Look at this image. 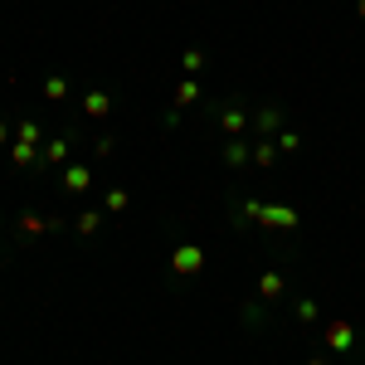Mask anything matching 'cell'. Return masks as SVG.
Masks as SVG:
<instances>
[{
    "instance_id": "6da1fadb",
    "label": "cell",
    "mask_w": 365,
    "mask_h": 365,
    "mask_svg": "<svg viewBox=\"0 0 365 365\" xmlns=\"http://www.w3.org/2000/svg\"><path fill=\"white\" fill-rule=\"evenodd\" d=\"M327 351H331V356H346V361H356L365 351V336L356 331L351 317H331V322H327Z\"/></svg>"
},
{
    "instance_id": "7a4b0ae2",
    "label": "cell",
    "mask_w": 365,
    "mask_h": 365,
    "mask_svg": "<svg viewBox=\"0 0 365 365\" xmlns=\"http://www.w3.org/2000/svg\"><path fill=\"white\" fill-rule=\"evenodd\" d=\"M210 113H215V122H220V132H225V137H239V132L249 127V103H239V98L210 103Z\"/></svg>"
},
{
    "instance_id": "3957f363",
    "label": "cell",
    "mask_w": 365,
    "mask_h": 365,
    "mask_svg": "<svg viewBox=\"0 0 365 365\" xmlns=\"http://www.w3.org/2000/svg\"><path fill=\"white\" fill-rule=\"evenodd\" d=\"M253 297H258L263 307H278L282 297H287V273H282V268H263V273H258V287H253Z\"/></svg>"
},
{
    "instance_id": "277c9868",
    "label": "cell",
    "mask_w": 365,
    "mask_h": 365,
    "mask_svg": "<svg viewBox=\"0 0 365 365\" xmlns=\"http://www.w3.org/2000/svg\"><path fill=\"white\" fill-rule=\"evenodd\" d=\"M200 268H205V249L200 244H180L170 253V278H195Z\"/></svg>"
},
{
    "instance_id": "5b68a950",
    "label": "cell",
    "mask_w": 365,
    "mask_h": 365,
    "mask_svg": "<svg viewBox=\"0 0 365 365\" xmlns=\"http://www.w3.org/2000/svg\"><path fill=\"white\" fill-rule=\"evenodd\" d=\"M258 220H263V200H244V195H234V205H229V225L244 234V229L258 225Z\"/></svg>"
},
{
    "instance_id": "8992f818",
    "label": "cell",
    "mask_w": 365,
    "mask_h": 365,
    "mask_svg": "<svg viewBox=\"0 0 365 365\" xmlns=\"http://www.w3.org/2000/svg\"><path fill=\"white\" fill-rule=\"evenodd\" d=\"M258 225H268V229H287V234H292V229H297V210H292V205H263V220H258Z\"/></svg>"
},
{
    "instance_id": "52a82bcc",
    "label": "cell",
    "mask_w": 365,
    "mask_h": 365,
    "mask_svg": "<svg viewBox=\"0 0 365 365\" xmlns=\"http://www.w3.org/2000/svg\"><path fill=\"white\" fill-rule=\"evenodd\" d=\"M68 151H73V137L44 141V146H39V170H44V166H63V161H68Z\"/></svg>"
},
{
    "instance_id": "ba28073f",
    "label": "cell",
    "mask_w": 365,
    "mask_h": 365,
    "mask_svg": "<svg viewBox=\"0 0 365 365\" xmlns=\"http://www.w3.org/2000/svg\"><path fill=\"white\" fill-rule=\"evenodd\" d=\"M220 156H225V166H234V170H244L253 161V146L249 141H239V137H229L225 146H220Z\"/></svg>"
},
{
    "instance_id": "9c48e42d",
    "label": "cell",
    "mask_w": 365,
    "mask_h": 365,
    "mask_svg": "<svg viewBox=\"0 0 365 365\" xmlns=\"http://www.w3.org/2000/svg\"><path fill=\"white\" fill-rule=\"evenodd\" d=\"M253 122H258V132L268 137V132H278L282 122H287V113H282L278 103H263V108H253Z\"/></svg>"
},
{
    "instance_id": "30bf717a",
    "label": "cell",
    "mask_w": 365,
    "mask_h": 365,
    "mask_svg": "<svg viewBox=\"0 0 365 365\" xmlns=\"http://www.w3.org/2000/svg\"><path fill=\"white\" fill-rule=\"evenodd\" d=\"M88 185H93V170H88L83 161H73V166L63 170V190H68V195H83Z\"/></svg>"
},
{
    "instance_id": "8fae6325",
    "label": "cell",
    "mask_w": 365,
    "mask_h": 365,
    "mask_svg": "<svg viewBox=\"0 0 365 365\" xmlns=\"http://www.w3.org/2000/svg\"><path fill=\"white\" fill-rule=\"evenodd\" d=\"M190 103H200V83L195 78H185V83L170 93V108H190Z\"/></svg>"
},
{
    "instance_id": "7c38bea8",
    "label": "cell",
    "mask_w": 365,
    "mask_h": 365,
    "mask_svg": "<svg viewBox=\"0 0 365 365\" xmlns=\"http://www.w3.org/2000/svg\"><path fill=\"white\" fill-rule=\"evenodd\" d=\"M273 161H278V141L258 137L253 141V166H273Z\"/></svg>"
},
{
    "instance_id": "4fadbf2b",
    "label": "cell",
    "mask_w": 365,
    "mask_h": 365,
    "mask_svg": "<svg viewBox=\"0 0 365 365\" xmlns=\"http://www.w3.org/2000/svg\"><path fill=\"white\" fill-rule=\"evenodd\" d=\"M83 113L88 117H108V113H113V98H108V93H88V98H83Z\"/></svg>"
},
{
    "instance_id": "5bb4252c",
    "label": "cell",
    "mask_w": 365,
    "mask_h": 365,
    "mask_svg": "<svg viewBox=\"0 0 365 365\" xmlns=\"http://www.w3.org/2000/svg\"><path fill=\"white\" fill-rule=\"evenodd\" d=\"M292 312H297V322H302V327H312V322L322 317V307H317L312 297H292Z\"/></svg>"
},
{
    "instance_id": "9a60e30c",
    "label": "cell",
    "mask_w": 365,
    "mask_h": 365,
    "mask_svg": "<svg viewBox=\"0 0 365 365\" xmlns=\"http://www.w3.org/2000/svg\"><path fill=\"white\" fill-rule=\"evenodd\" d=\"M180 68H185V73L195 78L200 68H205V49H185V54H180Z\"/></svg>"
},
{
    "instance_id": "2e32d148",
    "label": "cell",
    "mask_w": 365,
    "mask_h": 365,
    "mask_svg": "<svg viewBox=\"0 0 365 365\" xmlns=\"http://www.w3.org/2000/svg\"><path fill=\"white\" fill-rule=\"evenodd\" d=\"M44 98H49V103H63V98H68V83H63V78H44Z\"/></svg>"
},
{
    "instance_id": "e0dca14e",
    "label": "cell",
    "mask_w": 365,
    "mask_h": 365,
    "mask_svg": "<svg viewBox=\"0 0 365 365\" xmlns=\"http://www.w3.org/2000/svg\"><path fill=\"white\" fill-rule=\"evenodd\" d=\"M98 229H103V215L98 210H83L78 215V234H98Z\"/></svg>"
},
{
    "instance_id": "ac0fdd59",
    "label": "cell",
    "mask_w": 365,
    "mask_h": 365,
    "mask_svg": "<svg viewBox=\"0 0 365 365\" xmlns=\"http://www.w3.org/2000/svg\"><path fill=\"white\" fill-rule=\"evenodd\" d=\"M127 205H132V195H127V190H122V185H117V190H108V210H127Z\"/></svg>"
},
{
    "instance_id": "d6986e66",
    "label": "cell",
    "mask_w": 365,
    "mask_h": 365,
    "mask_svg": "<svg viewBox=\"0 0 365 365\" xmlns=\"http://www.w3.org/2000/svg\"><path fill=\"white\" fill-rule=\"evenodd\" d=\"M278 151H302V137H297V132H282V137H278Z\"/></svg>"
},
{
    "instance_id": "ffe728a7",
    "label": "cell",
    "mask_w": 365,
    "mask_h": 365,
    "mask_svg": "<svg viewBox=\"0 0 365 365\" xmlns=\"http://www.w3.org/2000/svg\"><path fill=\"white\" fill-rule=\"evenodd\" d=\"M5 137H10V122H5V117H0V146H5Z\"/></svg>"
},
{
    "instance_id": "44dd1931",
    "label": "cell",
    "mask_w": 365,
    "mask_h": 365,
    "mask_svg": "<svg viewBox=\"0 0 365 365\" xmlns=\"http://www.w3.org/2000/svg\"><path fill=\"white\" fill-rule=\"evenodd\" d=\"M307 365H327V356H312V361Z\"/></svg>"
},
{
    "instance_id": "7402d4cb",
    "label": "cell",
    "mask_w": 365,
    "mask_h": 365,
    "mask_svg": "<svg viewBox=\"0 0 365 365\" xmlns=\"http://www.w3.org/2000/svg\"><path fill=\"white\" fill-rule=\"evenodd\" d=\"M356 10H361V20H365V0H361V5H356Z\"/></svg>"
}]
</instances>
